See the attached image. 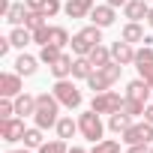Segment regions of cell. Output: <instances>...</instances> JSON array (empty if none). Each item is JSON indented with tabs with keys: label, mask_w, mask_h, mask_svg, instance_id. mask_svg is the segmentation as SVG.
Masks as SVG:
<instances>
[{
	"label": "cell",
	"mask_w": 153,
	"mask_h": 153,
	"mask_svg": "<svg viewBox=\"0 0 153 153\" xmlns=\"http://www.w3.org/2000/svg\"><path fill=\"white\" fill-rule=\"evenodd\" d=\"M9 39H12V48H27L30 42H33V30L30 27H12L9 30Z\"/></svg>",
	"instance_id": "44dd1931"
},
{
	"label": "cell",
	"mask_w": 153,
	"mask_h": 153,
	"mask_svg": "<svg viewBox=\"0 0 153 153\" xmlns=\"http://www.w3.org/2000/svg\"><path fill=\"white\" fill-rule=\"evenodd\" d=\"M6 153H30V150H27V147H24V150H6Z\"/></svg>",
	"instance_id": "f6af8a7d"
},
{
	"label": "cell",
	"mask_w": 153,
	"mask_h": 153,
	"mask_svg": "<svg viewBox=\"0 0 153 153\" xmlns=\"http://www.w3.org/2000/svg\"><path fill=\"white\" fill-rule=\"evenodd\" d=\"M39 57H30V54H18V60H15V72L18 75H24V78H30V75H36V69H39Z\"/></svg>",
	"instance_id": "9a60e30c"
},
{
	"label": "cell",
	"mask_w": 153,
	"mask_h": 153,
	"mask_svg": "<svg viewBox=\"0 0 153 153\" xmlns=\"http://www.w3.org/2000/svg\"><path fill=\"white\" fill-rule=\"evenodd\" d=\"M24 3H27V9H33V12H42L48 0H24Z\"/></svg>",
	"instance_id": "8d00e7d4"
},
{
	"label": "cell",
	"mask_w": 153,
	"mask_h": 153,
	"mask_svg": "<svg viewBox=\"0 0 153 153\" xmlns=\"http://www.w3.org/2000/svg\"><path fill=\"white\" fill-rule=\"evenodd\" d=\"M69 153H90V150H84V147H69Z\"/></svg>",
	"instance_id": "7bdbcfd3"
},
{
	"label": "cell",
	"mask_w": 153,
	"mask_h": 153,
	"mask_svg": "<svg viewBox=\"0 0 153 153\" xmlns=\"http://www.w3.org/2000/svg\"><path fill=\"white\" fill-rule=\"evenodd\" d=\"M147 12H150V3H144V0H129L123 6V18L129 21H147Z\"/></svg>",
	"instance_id": "4fadbf2b"
},
{
	"label": "cell",
	"mask_w": 153,
	"mask_h": 153,
	"mask_svg": "<svg viewBox=\"0 0 153 153\" xmlns=\"http://www.w3.org/2000/svg\"><path fill=\"white\" fill-rule=\"evenodd\" d=\"M24 75H18V72H3L0 75V96H9V99H15L18 93H24Z\"/></svg>",
	"instance_id": "ba28073f"
},
{
	"label": "cell",
	"mask_w": 153,
	"mask_h": 153,
	"mask_svg": "<svg viewBox=\"0 0 153 153\" xmlns=\"http://www.w3.org/2000/svg\"><path fill=\"white\" fill-rule=\"evenodd\" d=\"M105 3H108V6H114V9H117V6H126V3H129V0H105Z\"/></svg>",
	"instance_id": "60d3db41"
},
{
	"label": "cell",
	"mask_w": 153,
	"mask_h": 153,
	"mask_svg": "<svg viewBox=\"0 0 153 153\" xmlns=\"http://www.w3.org/2000/svg\"><path fill=\"white\" fill-rule=\"evenodd\" d=\"M51 93H54V96H57V102H60L63 108H69V111H72V108H78V105H81V99H84V96H81V90L75 87V81H72V78H60V81H54Z\"/></svg>",
	"instance_id": "277c9868"
},
{
	"label": "cell",
	"mask_w": 153,
	"mask_h": 153,
	"mask_svg": "<svg viewBox=\"0 0 153 153\" xmlns=\"http://www.w3.org/2000/svg\"><path fill=\"white\" fill-rule=\"evenodd\" d=\"M93 72H96V66L90 63V57H75V63H72V78H81V81H87Z\"/></svg>",
	"instance_id": "d6986e66"
},
{
	"label": "cell",
	"mask_w": 153,
	"mask_h": 153,
	"mask_svg": "<svg viewBox=\"0 0 153 153\" xmlns=\"http://www.w3.org/2000/svg\"><path fill=\"white\" fill-rule=\"evenodd\" d=\"M150 153H153V144H150Z\"/></svg>",
	"instance_id": "bcb514c9"
},
{
	"label": "cell",
	"mask_w": 153,
	"mask_h": 153,
	"mask_svg": "<svg viewBox=\"0 0 153 153\" xmlns=\"http://www.w3.org/2000/svg\"><path fill=\"white\" fill-rule=\"evenodd\" d=\"M126 99H135V102H144V105H147V102L153 99V87L141 78V75H138L135 81H129V84H126Z\"/></svg>",
	"instance_id": "9c48e42d"
},
{
	"label": "cell",
	"mask_w": 153,
	"mask_h": 153,
	"mask_svg": "<svg viewBox=\"0 0 153 153\" xmlns=\"http://www.w3.org/2000/svg\"><path fill=\"white\" fill-rule=\"evenodd\" d=\"M72 63H75V57H69V54L63 51V57H60L54 66H48L51 75H54V81H60V78H72Z\"/></svg>",
	"instance_id": "ac0fdd59"
},
{
	"label": "cell",
	"mask_w": 153,
	"mask_h": 153,
	"mask_svg": "<svg viewBox=\"0 0 153 153\" xmlns=\"http://www.w3.org/2000/svg\"><path fill=\"white\" fill-rule=\"evenodd\" d=\"M114 18H117V12H114V6H108V3H99V6H93V12H90V24H96V27H111L114 24Z\"/></svg>",
	"instance_id": "8fae6325"
},
{
	"label": "cell",
	"mask_w": 153,
	"mask_h": 153,
	"mask_svg": "<svg viewBox=\"0 0 153 153\" xmlns=\"http://www.w3.org/2000/svg\"><path fill=\"white\" fill-rule=\"evenodd\" d=\"M135 69H138V75H147L153 69V45L135 48Z\"/></svg>",
	"instance_id": "5bb4252c"
},
{
	"label": "cell",
	"mask_w": 153,
	"mask_h": 153,
	"mask_svg": "<svg viewBox=\"0 0 153 153\" xmlns=\"http://www.w3.org/2000/svg\"><path fill=\"white\" fill-rule=\"evenodd\" d=\"M33 42L42 48V45H48L51 42V24H42L39 30H33Z\"/></svg>",
	"instance_id": "d6a6232c"
},
{
	"label": "cell",
	"mask_w": 153,
	"mask_h": 153,
	"mask_svg": "<svg viewBox=\"0 0 153 153\" xmlns=\"http://www.w3.org/2000/svg\"><path fill=\"white\" fill-rule=\"evenodd\" d=\"M141 78H144V81H147V84H150V87H153V69H150V72H147V75H141Z\"/></svg>",
	"instance_id": "b9f144b4"
},
{
	"label": "cell",
	"mask_w": 153,
	"mask_h": 153,
	"mask_svg": "<svg viewBox=\"0 0 153 153\" xmlns=\"http://www.w3.org/2000/svg\"><path fill=\"white\" fill-rule=\"evenodd\" d=\"M54 129H57V138H63V141H66V138H72L75 132H78V120H72V117H60Z\"/></svg>",
	"instance_id": "603a6c76"
},
{
	"label": "cell",
	"mask_w": 153,
	"mask_h": 153,
	"mask_svg": "<svg viewBox=\"0 0 153 153\" xmlns=\"http://www.w3.org/2000/svg\"><path fill=\"white\" fill-rule=\"evenodd\" d=\"M60 57H63V48H57V45H51V42L39 48V60H42L45 66H54V63H57Z\"/></svg>",
	"instance_id": "cb8c5ba5"
},
{
	"label": "cell",
	"mask_w": 153,
	"mask_h": 153,
	"mask_svg": "<svg viewBox=\"0 0 153 153\" xmlns=\"http://www.w3.org/2000/svg\"><path fill=\"white\" fill-rule=\"evenodd\" d=\"M87 87H90L93 93H105V90H108L111 84H108V78H105V75H102V72L96 69V72L90 75V78H87Z\"/></svg>",
	"instance_id": "83f0119b"
},
{
	"label": "cell",
	"mask_w": 153,
	"mask_h": 153,
	"mask_svg": "<svg viewBox=\"0 0 153 153\" xmlns=\"http://www.w3.org/2000/svg\"><path fill=\"white\" fill-rule=\"evenodd\" d=\"M132 114H126V111H114V114H108V129L111 132H117V135H123L129 126H132Z\"/></svg>",
	"instance_id": "e0dca14e"
},
{
	"label": "cell",
	"mask_w": 153,
	"mask_h": 153,
	"mask_svg": "<svg viewBox=\"0 0 153 153\" xmlns=\"http://www.w3.org/2000/svg\"><path fill=\"white\" fill-rule=\"evenodd\" d=\"M147 24L153 27V6H150V12H147Z\"/></svg>",
	"instance_id": "ee69618b"
},
{
	"label": "cell",
	"mask_w": 153,
	"mask_h": 153,
	"mask_svg": "<svg viewBox=\"0 0 153 153\" xmlns=\"http://www.w3.org/2000/svg\"><path fill=\"white\" fill-rule=\"evenodd\" d=\"M87 57H90V63H93L96 69H102L105 63H111V48H105V45L99 42V45H96V48H93V51H90Z\"/></svg>",
	"instance_id": "d4e9b609"
},
{
	"label": "cell",
	"mask_w": 153,
	"mask_h": 153,
	"mask_svg": "<svg viewBox=\"0 0 153 153\" xmlns=\"http://www.w3.org/2000/svg\"><path fill=\"white\" fill-rule=\"evenodd\" d=\"M126 153H150V144H132L126 147Z\"/></svg>",
	"instance_id": "f35d334b"
},
{
	"label": "cell",
	"mask_w": 153,
	"mask_h": 153,
	"mask_svg": "<svg viewBox=\"0 0 153 153\" xmlns=\"http://www.w3.org/2000/svg\"><path fill=\"white\" fill-rule=\"evenodd\" d=\"M93 6H96V0H66V3H63V12H66L69 18H90Z\"/></svg>",
	"instance_id": "30bf717a"
},
{
	"label": "cell",
	"mask_w": 153,
	"mask_h": 153,
	"mask_svg": "<svg viewBox=\"0 0 153 153\" xmlns=\"http://www.w3.org/2000/svg\"><path fill=\"white\" fill-rule=\"evenodd\" d=\"M9 48H12V39H9V36H3V39H0V57H6V54H9Z\"/></svg>",
	"instance_id": "74e56055"
},
{
	"label": "cell",
	"mask_w": 153,
	"mask_h": 153,
	"mask_svg": "<svg viewBox=\"0 0 153 153\" xmlns=\"http://www.w3.org/2000/svg\"><path fill=\"white\" fill-rule=\"evenodd\" d=\"M120 141H123L126 147H132V144H153V123H147V120L132 123V126L120 135Z\"/></svg>",
	"instance_id": "8992f818"
},
{
	"label": "cell",
	"mask_w": 153,
	"mask_h": 153,
	"mask_svg": "<svg viewBox=\"0 0 153 153\" xmlns=\"http://www.w3.org/2000/svg\"><path fill=\"white\" fill-rule=\"evenodd\" d=\"M111 60H117L120 66H129V63H135V48H132V42H126V39H117V42L111 45Z\"/></svg>",
	"instance_id": "7c38bea8"
},
{
	"label": "cell",
	"mask_w": 153,
	"mask_h": 153,
	"mask_svg": "<svg viewBox=\"0 0 153 153\" xmlns=\"http://www.w3.org/2000/svg\"><path fill=\"white\" fill-rule=\"evenodd\" d=\"M90 153H120V141H114V138H102V141L93 144Z\"/></svg>",
	"instance_id": "f546056e"
},
{
	"label": "cell",
	"mask_w": 153,
	"mask_h": 153,
	"mask_svg": "<svg viewBox=\"0 0 153 153\" xmlns=\"http://www.w3.org/2000/svg\"><path fill=\"white\" fill-rule=\"evenodd\" d=\"M120 39H126V42H144L147 36H144V27H141V21H126L123 24V33H120Z\"/></svg>",
	"instance_id": "ffe728a7"
},
{
	"label": "cell",
	"mask_w": 153,
	"mask_h": 153,
	"mask_svg": "<svg viewBox=\"0 0 153 153\" xmlns=\"http://www.w3.org/2000/svg\"><path fill=\"white\" fill-rule=\"evenodd\" d=\"M9 117H15V99L3 96L0 99V120H9Z\"/></svg>",
	"instance_id": "836d02e7"
},
{
	"label": "cell",
	"mask_w": 153,
	"mask_h": 153,
	"mask_svg": "<svg viewBox=\"0 0 153 153\" xmlns=\"http://www.w3.org/2000/svg\"><path fill=\"white\" fill-rule=\"evenodd\" d=\"M78 132L90 141V144H96V141H102V135H105V123H102V114H96L93 108L90 111H81L78 114Z\"/></svg>",
	"instance_id": "3957f363"
},
{
	"label": "cell",
	"mask_w": 153,
	"mask_h": 153,
	"mask_svg": "<svg viewBox=\"0 0 153 153\" xmlns=\"http://www.w3.org/2000/svg\"><path fill=\"white\" fill-rule=\"evenodd\" d=\"M72 39H69V30L66 27H60V24H54L51 27V45H57V48H66Z\"/></svg>",
	"instance_id": "f1b7e54d"
},
{
	"label": "cell",
	"mask_w": 153,
	"mask_h": 153,
	"mask_svg": "<svg viewBox=\"0 0 153 153\" xmlns=\"http://www.w3.org/2000/svg\"><path fill=\"white\" fill-rule=\"evenodd\" d=\"M42 24H48V15H45V12H33V9H30V12H27V21H24V27H30V30H39Z\"/></svg>",
	"instance_id": "4dcf8cb0"
},
{
	"label": "cell",
	"mask_w": 153,
	"mask_h": 153,
	"mask_svg": "<svg viewBox=\"0 0 153 153\" xmlns=\"http://www.w3.org/2000/svg\"><path fill=\"white\" fill-rule=\"evenodd\" d=\"M60 102H57V96L54 93H39L36 96V114H33V120H36V126L39 129H51V126H57V120H60Z\"/></svg>",
	"instance_id": "6da1fadb"
},
{
	"label": "cell",
	"mask_w": 153,
	"mask_h": 153,
	"mask_svg": "<svg viewBox=\"0 0 153 153\" xmlns=\"http://www.w3.org/2000/svg\"><path fill=\"white\" fill-rule=\"evenodd\" d=\"M99 72H102L105 78H108V84H117V81H120V75H123V66H120L117 60H111V63H105Z\"/></svg>",
	"instance_id": "4316f807"
},
{
	"label": "cell",
	"mask_w": 153,
	"mask_h": 153,
	"mask_svg": "<svg viewBox=\"0 0 153 153\" xmlns=\"http://www.w3.org/2000/svg\"><path fill=\"white\" fill-rule=\"evenodd\" d=\"M24 117H9V120H0V135H3L6 144H15V141H24Z\"/></svg>",
	"instance_id": "52a82bcc"
},
{
	"label": "cell",
	"mask_w": 153,
	"mask_h": 153,
	"mask_svg": "<svg viewBox=\"0 0 153 153\" xmlns=\"http://www.w3.org/2000/svg\"><path fill=\"white\" fill-rule=\"evenodd\" d=\"M15 114H18V117H33V114H36V96L18 93V96H15Z\"/></svg>",
	"instance_id": "2e32d148"
},
{
	"label": "cell",
	"mask_w": 153,
	"mask_h": 153,
	"mask_svg": "<svg viewBox=\"0 0 153 153\" xmlns=\"http://www.w3.org/2000/svg\"><path fill=\"white\" fill-rule=\"evenodd\" d=\"M27 12H30V9H27V3H12V6H9V12H6V21H9L12 27H21V24L27 21Z\"/></svg>",
	"instance_id": "7402d4cb"
},
{
	"label": "cell",
	"mask_w": 153,
	"mask_h": 153,
	"mask_svg": "<svg viewBox=\"0 0 153 153\" xmlns=\"http://www.w3.org/2000/svg\"><path fill=\"white\" fill-rule=\"evenodd\" d=\"M99 42H102V27L87 24V27H81L78 33L72 36V42H69V45H72V54H75V57H87Z\"/></svg>",
	"instance_id": "7a4b0ae2"
},
{
	"label": "cell",
	"mask_w": 153,
	"mask_h": 153,
	"mask_svg": "<svg viewBox=\"0 0 153 153\" xmlns=\"http://www.w3.org/2000/svg\"><path fill=\"white\" fill-rule=\"evenodd\" d=\"M144 102H135V99H126V105H123V111L126 114H132V117H144Z\"/></svg>",
	"instance_id": "e575fe53"
},
{
	"label": "cell",
	"mask_w": 153,
	"mask_h": 153,
	"mask_svg": "<svg viewBox=\"0 0 153 153\" xmlns=\"http://www.w3.org/2000/svg\"><path fill=\"white\" fill-rule=\"evenodd\" d=\"M39 153H69V147H66L63 138H54V141H45L39 147Z\"/></svg>",
	"instance_id": "1f68e13d"
},
{
	"label": "cell",
	"mask_w": 153,
	"mask_h": 153,
	"mask_svg": "<svg viewBox=\"0 0 153 153\" xmlns=\"http://www.w3.org/2000/svg\"><path fill=\"white\" fill-rule=\"evenodd\" d=\"M123 105H126V96H120V93H114V90L93 93V99H90V108H93L96 114H114V111H123Z\"/></svg>",
	"instance_id": "5b68a950"
},
{
	"label": "cell",
	"mask_w": 153,
	"mask_h": 153,
	"mask_svg": "<svg viewBox=\"0 0 153 153\" xmlns=\"http://www.w3.org/2000/svg\"><path fill=\"white\" fill-rule=\"evenodd\" d=\"M42 144H45V141H42V129H39V126H30V129L24 132V147H27V150H39Z\"/></svg>",
	"instance_id": "484cf974"
},
{
	"label": "cell",
	"mask_w": 153,
	"mask_h": 153,
	"mask_svg": "<svg viewBox=\"0 0 153 153\" xmlns=\"http://www.w3.org/2000/svg\"><path fill=\"white\" fill-rule=\"evenodd\" d=\"M144 120L153 123V102H147V108H144Z\"/></svg>",
	"instance_id": "ab89813d"
},
{
	"label": "cell",
	"mask_w": 153,
	"mask_h": 153,
	"mask_svg": "<svg viewBox=\"0 0 153 153\" xmlns=\"http://www.w3.org/2000/svg\"><path fill=\"white\" fill-rule=\"evenodd\" d=\"M150 102H153V99H150Z\"/></svg>",
	"instance_id": "7dc6e473"
},
{
	"label": "cell",
	"mask_w": 153,
	"mask_h": 153,
	"mask_svg": "<svg viewBox=\"0 0 153 153\" xmlns=\"http://www.w3.org/2000/svg\"><path fill=\"white\" fill-rule=\"evenodd\" d=\"M48 18H54L57 12H63V3H60V0H48V3H45V9H42Z\"/></svg>",
	"instance_id": "d590c367"
}]
</instances>
